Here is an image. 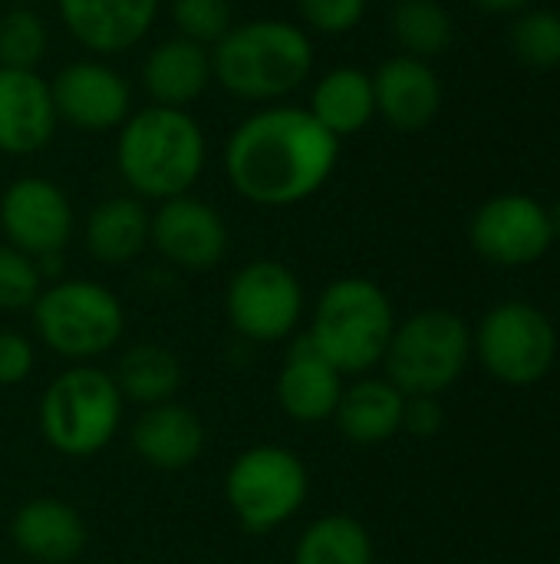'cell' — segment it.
Wrapping results in <instances>:
<instances>
[{"instance_id":"6da1fadb","label":"cell","mask_w":560,"mask_h":564,"mask_svg":"<svg viewBox=\"0 0 560 564\" xmlns=\"http://www.w3.org/2000/svg\"><path fill=\"white\" fill-rule=\"evenodd\" d=\"M340 162V139L307 106H264L224 145L231 188L261 208H290L314 198Z\"/></svg>"},{"instance_id":"7a4b0ae2","label":"cell","mask_w":560,"mask_h":564,"mask_svg":"<svg viewBox=\"0 0 560 564\" xmlns=\"http://www.w3.org/2000/svg\"><path fill=\"white\" fill-rule=\"evenodd\" d=\"M208 142L188 109L142 106L119 126L116 169L129 192L142 202H168L188 195L205 172Z\"/></svg>"},{"instance_id":"3957f363","label":"cell","mask_w":560,"mask_h":564,"mask_svg":"<svg viewBox=\"0 0 560 564\" xmlns=\"http://www.w3.org/2000/svg\"><path fill=\"white\" fill-rule=\"evenodd\" d=\"M314 73V40L290 20L234 23L211 46V79L248 102L290 96Z\"/></svg>"},{"instance_id":"277c9868","label":"cell","mask_w":560,"mask_h":564,"mask_svg":"<svg viewBox=\"0 0 560 564\" xmlns=\"http://www.w3.org/2000/svg\"><path fill=\"white\" fill-rule=\"evenodd\" d=\"M396 324L389 294L376 281L350 274L323 288L304 334L343 377H366L383 367Z\"/></svg>"},{"instance_id":"5b68a950","label":"cell","mask_w":560,"mask_h":564,"mask_svg":"<svg viewBox=\"0 0 560 564\" xmlns=\"http://www.w3.org/2000/svg\"><path fill=\"white\" fill-rule=\"evenodd\" d=\"M125 416V400L99 364H69L40 393L36 426L43 443L66 459L102 453Z\"/></svg>"},{"instance_id":"8992f818","label":"cell","mask_w":560,"mask_h":564,"mask_svg":"<svg viewBox=\"0 0 560 564\" xmlns=\"http://www.w3.org/2000/svg\"><path fill=\"white\" fill-rule=\"evenodd\" d=\"M30 317L40 344L66 364H96L116 350L125 334L122 301L106 284L86 278L46 284Z\"/></svg>"},{"instance_id":"52a82bcc","label":"cell","mask_w":560,"mask_h":564,"mask_svg":"<svg viewBox=\"0 0 560 564\" xmlns=\"http://www.w3.org/2000/svg\"><path fill=\"white\" fill-rule=\"evenodd\" d=\"M472 357L469 324L442 307L419 311L396 324L383 370L406 397H442L459 383Z\"/></svg>"},{"instance_id":"ba28073f","label":"cell","mask_w":560,"mask_h":564,"mask_svg":"<svg viewBox=\"0 0 560 564\" xmlns=\"http://www.w3.org/2000/svg\"><path fill=\"white\" fill-rule=\"evenodd\" d=\"M310 496V473L304 459L277 443H261L238 453L224 473V502L248 535H271L284 529Z\"/></svg>"},{"instance_id":"9c48e42d","label":"cell","mask_w":560,"mask_h":564,"mask_svg":"<svg viewBox=\"0 0 560 564\" xmlns=\"http://www.w3.org/2000/svg\"><path fill=\"white\" fill-rule=\"evenodd\" d=\"M472 354L498 383L535 387L558 360V330L541 307L528 301H502L482 317L472 337Z\"/></svg>"},{"instance_id":"30bf717a","label":"cell","mask_w":560,"mask_h":564,"mask_svg":"<svg viewBox=\"0 0 560 564\" xmlns=\"http://www.w3.org/2000/svg\"><path fill=\"white\" fill-rule=\"evenodd\" d=\"M300 278L274 258L238 268L224 288V314L238 337L251 344H281L297 334L304 317Z\"/></svg>"},{"instance_id":"8fae6325","label":"cell","mask_w":560,"mask_h":564,"mask_svg":"<svg viewBox=\"0 0 560 564\" xmlns=\"http://www.w3.org/2000/svg\"><path fill=\"white\" fill-rule=\"evenodd\" d=\"M472 248L498 268H525L541 261L551 245V218L548 205L525 192H502L479 205L469 225Z\"/></svg>"},{"instance_id":"7c38bea8","label":"cell","mask_w":560,"mask_h":564,"mask_svg":"<svg viewBox=\"0 0 560 564\" xmlns=\"http://www.w3.org/2000/svg\"><path fill=\"white\" fill-rule=\"evenodd\" d=\"M73 205L56 182L43 175H23L3 188L0 231L7 245L26 251L30 258L63 254V248L73 238Z\"/></svg>"},{"instance_id":"4fadbf2b","label":"cell","mask_w":560,"mask_h":564,"mask_svg":"<svg viewBox=\"0 0 560 564\" xmlns=\"http://www.w3.org/2000/svg\"><path fill=\"white\" fill-rule=\"evenodd\" d=\"M56 119L79 132L119 129L132 112L129 79L99 56H83L66 63L56 79H50Z\"/></svg>"},{"instance_id":"5bb4252c","label":"cell","mask_w":560,"mask_h":564,"mask_svg":"<svg viewBox=\"0 0 560 564\" xmlns=\"http://www.w3.org/2000/svg\"><path fill=\"white\" fill-rule=\"evenodd\" d=\"M149 245L182 271H211L224 261L231 235L221 212L188 192L158 202L149 225Z\"/></svg>"},{"instance_id":"9a60e30c","label":"cell","mask_w":560,"mask_h":564,"mask_svg":"<svg viewBox=\"0 0 560 564\" xmlns=\"http://www.w3.org/2000/svg\"><path fill=\"white\" fill-rule=\"evenodd\" d=\"M347 377L314 347L307 334H294L274 383L277 406L287 420L300 426L327 423L337 413Z\"/></svg>"},{"instance_id":"2e32d148","label":"cell","mask_w":560,"mask_h":564,"mask_svg":"<svg viewBox=\"0 0 560 564\" xmlns=\"http://www.w3.org/2000/svg\"><path fill=\"white\" fill-rule=\"evenodd\" d=\"M69 36L92 56H119L142 43L162 0H56Z\"/></svg>"},{"instance_id":"e0dca14e","label":"cell","mask_w":560,"mask_h":564,"mask_svg":"<svg viewBox=\"0 0 560 564\" xmlns=\"http://www.w3.org/2000/svg\"><path fill=\"white\" fill-rule=\"evenodd\" d=\"M373 76V99L376 116L386 119L396 132H419L426 129L442 109V79L432 63L396 53L376 66Z\"/></svg>"},{"instance_id":"ac0fdd59","label":"cell","mask_w":560,"mask_h":564,"mask_svg":"<svg viewBox=\"0 0 560 564\" xmlns=\"http://www.w3.org/2000/svg\"><path fill=\"white\" fill-rule=\"evenodd\" d=\"M13 549L36 564H73L89 545L79 509L56 496H36L17 506L10 519Z\"/></svg>"},{"instance_id":"d6986e66","label":"cell","mask_w":560,"mask_h":564,"mask_svg":"<svg viewBox=\"0 0 560 564\" xmlns=\"http://www.w3.org/2000/svg\"><path fill=\"white\" fill-rule=\"evenodd\" d=\"M205 443H208V433H205L201 416L178 400L145 406L129 430L132 453L139 456L142 466L155 473L191 469L201 459Z\"/></svg>"},{"instance_id":"ffe728a7","label":"cell","mask_w":560,"mask_h":564,"mask_svg":"<svg viewBox=\"0 0 560 564\" xmlns=\"http://www.w3.org/2000/svg\"><path fill=\"white\" fill-rule=\"evenodd\" d=\"M56 122L50 79L36 69L0 66V152L13 159L40 152L53 139Z\"/></svg>"},{"instance_id":"44dd1931","label":"cell","mask_w":560,"mask_h":564,"mask_svg":"<svg viewBox=\"0 0 560 564\" xmlns=\"http://www.w3.org/2000/svg\"><path fill=\"white\" fill-rule=\"evenodd\" d=\"M406 393H399L386 377H353L343 387L333 423L340 436L353 446H383L403 433Z\"/></svg>"},{"instance_id":"7402d4cb","label":"cell","mask_w":560,"mask_h":564,"mask_svg":"<svg viewBox=\"0 0 560 564\" xmlns=\"http://www.w3.org/2000/svg\"><path fill=\"white\" fill-rule=\"evenodd\" d=\"M211 83V50L185 36L155 43L142 59V89L155 106L188 109Z\"/></svg>"},{"instance_id":"603a6c76","label":"cell","mask_w":560,"mask_h":564,"mask_svg":"<svg viewBox=\"0 0 560 564\" xmlns=\"http://www.w3.org/2000/svg\"><path fill=\"white\" fill-rule=\"evenodd\" d=\"M149 225L152 212L135 195H112L92 205L83 225L86 251L109 268L135 261L149 245Z\"/></svg>"},{"instance_id":"cb8c5ba5","label":"cell","mask_w":560,"mask_h":564,"mask_svg":"<svg viewBox=\"0 0 560 564\" xmlns=\"http://www.w3.org/2000/svg\"><path fill=\"white\" fill-rule=\"evenodd\" d=\"M307 109L323 122L337 139L363 132L376 116L373 99V76L360 66H333L327 69L314 89Z\"/></svg>"},{"instance_id":"d4e9b609","label":"cell","mask_w":560,"mask_h":564,"mask_svg":"<svg viewBox=\"0 0 560 564\" xmlns=\"http://www.w3.org/2000/svg\"><path fill=\"white\" fill-rule=\"evenodd\" d=\"M182 360L175 350L162 347V344H135L129 350L119 354L112 380L122 393L125 403L135 406H158L175 400L178 387H182Z\"/></svg>"},{"instance_id":"484cf974","label":"cell","mask_w":560,"mask_h":564,"mask_svg":"<svg viewBox=\"0 0 560 564\" xmlns=\"http://www.w3.org/2000/svg\"><path fill=\"white\" fill-rule=\"evenodd\" d=\"M376 549L366 525L347 512L314 519L294 542L290 564H373Z\"/></svg>"},{"instance_id":"4316f807","label":"cell","mask_w":560,"mask_h":564,"mask_svg":"<svg viewBox=\"0 0 560 564\" xmlns=\"http://www.w3.org/2000/svg\"><path fill=\"white\" fill-rule=\"evenodd\" d=\"M389 26L399 50L426 63L442 56L455 40L452 13L439 0H399Z\"/></svg>"},{"instance_id":"83f0119b","label":"cell","mask_w":560,"mask_h":564,"mask_svg":"<svg viewBox=\"0 0 560 564\" xmlns=\"http://www.w3.org/2000/svg\"><path fill=\"white\" fill-rule=\"evenodd\" d=\"M508 43L525 66L554 69L560 66V13L551 7H528L515 13Z\"/></svg>"},{"instance_id":"f1b7e54d","label":"cell","mask_w":560,"mask_h":564,"mask_svg":"<svg viewBox=\"0 0 560 564\" xmlns=\"http://www.w3.org/2000/svg\"><path fill=\"white\" fill-rule=\"evenodd\" d=\"M50 50V30L33 7H10L0 13V66L36 69Z\"/></svg>"},{"instance_id":"f546056e","label":"cell","mask_w":560,"mask_h":564,"mask_svg":"<svg viewBox=\"0 0 560 564\" xmlns=\"http://www.w3.org/2000/svg\"><path fill=\"white\" fill-rule=\"evenodd\" d=\"M43 271L40 261L30 258L26 251L0 241V311L3 314H20L30 311L40 297L43 284Z\"/></svg>"},{"instance_id":"4dcf8cb0","label":"cell","mask_w":560,"mask_h":564,"mask_svg":"<svg viewBox=\"0 0 560 564\" xmlns=\"http://www.w3.org/2000/svg\"><path fill=\"white\" fill-rule=\"evenodd\" d=\"M168 13L175 23V36H185L208 50L234 26L231 0H172Z\"/></svg>"},{"instance_id":"1f68e13d","label":"cell","mask_w":560,"mask_h":564,"mask_svg":"<svg viewBox=\"0 0 560 564\" xmlns=\"http://www.w3.org/2000/svg\"><path fill=\"white\" fill-rule=\"evenodd\" d=\"M366 3L370 0H297V13L307 30L323 36H343L363 23Z\"/></svg>"},{"instance_id":"d6a6232c","label":"cell","mask_w":560,"mask_h":564,"mask_svg":"<svg viewBox=\"0 0 560 564\" xmlns=\"http://www.w3.org/2000/svg\"><path fill=\"white\" fill-rule=\"evenodd\" d=\"M36 367V347L20 330H0V387H20Z\"/></svg>"},{"instance_id":"836d02e7","label":"cell","mask_w":560,"mask_h":564,"mask_svg":"<svg viewBox=\"0 0 560 564\" xmlns=\"http://www.w3.org/2000/svg\"><path fill=\"white\" fill-rule=\"evenodd\" d=\"M446 423V413L439 406V397H406V413H403V433L416 440H432Z\"/></svg>"},{"instance_id":"e575fe53","label":"cell","mask_w":560,"mask_h":564,"mask_svg":"<svg viewBox=\"0 0 560 564\" xmlns=\"http://www.w3.org/2000/svg\"><path fill=\"white\" fill-rule=\"evenodd\" d=\"M479 10H485V13H498V17H515V13H521V10H528L531 7V0H472Z\"/></svg>"},{"instance_id":"d590c367","label":"cell","mask_w":560,"mask_h":564,"mask_svg":"<svg viewBox=\"0 0 560 564\" xmlns=\"http://www.w3.org/2000/svg\"><path fill=\"white\" fill-rule=\"evenodd\" d=\"M548 218H551V231H554V241H560V198L554 205H548Z\"/></svg>"},{"instance_id":"8d00e7d4","label":"cell","mask_w":560,"mask_h":564,"mask_svg":"<svg viewBox=\"0 0 560 564\" xmlns=\"http://www.w3.org/2000/svg\"><path fill=\"white\" fill-rule=\"evenodd\" d=\"M17 7H36V3H43V0H13Z\"/></svg>"}]
</instances>
